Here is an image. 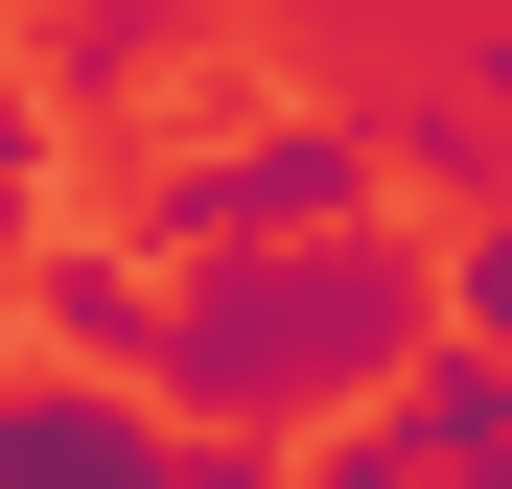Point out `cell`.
Here are the masks:
<instances>
[{
	"label": "cell",
	"mask_w": 512,
	"mask_h": 489,
	"mask_svg": "<svg viewBox=\"0 0 512 489\" xmlns=\"http://www.w3.org/2000/svg\"><path fill=\"white\" fill-rule=\"evenodd\" d=\"M47 187H70V117L24 94V70H0V210H47Z\"/></svg>",
	"instance_id": "obj_8"
},
{
	"label": "cell",
	"mask_w": 512,
	"mask_h": 489,
	"mask_svg": "<svg viewBox=\"0 0 512 489\" xmlns=\"http://www.w3.org/2000/svg\"><path fill=\"white\" fill-rule=\"evenodd\" d=\"M373 140H396V187H443V210H466V187H512V117L466 94V70H419V94H396Z\"/></svg>",
	"instance_id": "obj_6"
},
{
	"label": "cell",
	"mask_w": 512,
	"mask_h": 489,
	"mask_svg": "<svg viewBox=\"0 0 512 489\" xmlns=\"http://www.w3.org/2000/svg\"><path fill=\"white\" fill-rule=\"evenodd\" d=\"M443 326L512 350V187H466V233H443Z\"/></svg>",
	"instance_id": "obj_7"
},
{
	"label": "cell",
	"mask_w": 512,
	"mask_h": 489,
	"mask_svg": "<svg viewBox=\"0 0 512 489\" xmlns=\"http://www.w3.org/2000/svg\"><path fill=\"white\" fill-rule=\"evenodd\" d=\"M443 326V233L419 210H326V233H256V257H163V420L187 443H326L350 396Z\"/></svg>",
	"instance_id": "obj_1"
},
{
	"label": "cell",
	"mask_w": 512,
	"mask_h": 489,
	"mask_svg": "<svg viewBox=\"0 0 512 489\" xmlns=\"http://www.w3.org/2000/svg\"><path fill=\"white\" fill-rule=\"evenodd\" d=\"M187 24H233V0H47V94H70V117H117Z\"/></svg>",
	"instance_id": "obj_5"
},
{
	"label": "cell",
	"mask_w": 512,
	"mask_h": 489,
	"mask_svg": "<svg viewBox=\"0 0 512 489\" xmlns=\"http://www.w3.org/2000/svg\"><path fill=\"white\" fill-rule=\"evenodd\" d=\"M0 326H24V350H70V373H140V326H163V257H140V233L117 210H24V280H0Z\"/></svg>",
	"instance_id": "obj_4"
},
{
	"label": "cell",
	"mask_w": 512,
	"mask_h": 489,
	"mask_svg": "<svg viewBox=\"0 0 512 489\" xmlns=\"http://www.w3.org/2000/svg\"><path fill=\"white\" fill-rule=\"evenodd\" d=\"M326 210H396V140H373V117H326V94L210 117V140H163L140 187H117L140 257H256V233H326Z\"/></svg>",
	"instance_id": "obj_2"
},
{
	"label": "cell",
	"mask_w": 512,
	"mask_h": 489,
	"mask_svg": "<svg viewBox=\"0 0 512 489\" xmlns=\"http://www.w3.org/2000/svg\"><path fill=\"white\" fill-rule=\"evenodd\" d=\"M443 70H466V94L512 117V0H466V47H443Z\"/></svg>",
	"instance_id": "obj_9"
},
{
	"label": "cell",
	"mask_w": 512,
	"mask_h": 489,
	"mask_svg": "<svg viewBox=\"0 0 512 489\" xmlns=\"http://www.w3.org/2000/svg\"><path fill=\"white\" fill-rule=\"evenodd\" d=\"M187 420L163 373H70V350H0V489H163Z\"/></svg>",
	"instance_id": "obj_3"
}]
</instances>
